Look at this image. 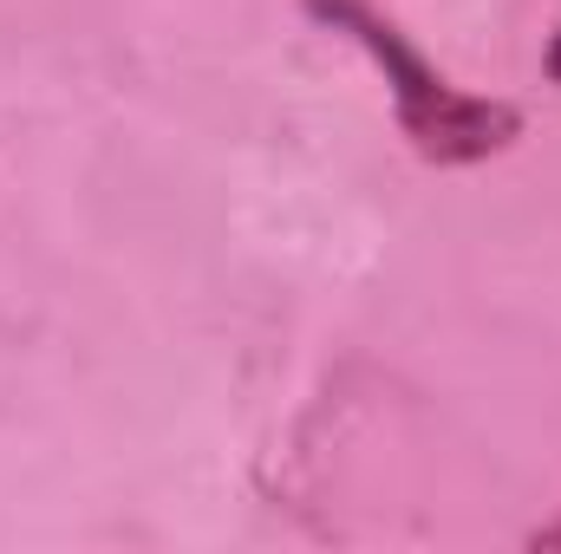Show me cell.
Here are the masks:
<instances>
[{"instance_id":"1","label":"cell","mask_w":561,"mask_h":554,"mask_svg":"<svg viewBox=\"0 0 561 554\" xmlns=\"http://www.w3.org/2000/svg\"><path fill=\"white\" fill-rule=\"evenodd\" d=\"M313 13L340 20V26L386 66L399 125H405V138H412L419 157H431V163H477V157H496V150L516 143V131H523V112H516V105L457 92L444 72H431L419 53L405 46V33L386 26L366 0H313Z\"/></svg>"},{"instance_id":"2","label":"cell","mask_w":561,"mask_h":554,"mask_svg":"<svg viewBox=\"0 0 561 554\" xmlns=\"http://www.w3.org/2000/svg\"><path fill=\"white\" fill-rule=\"evenodd\" d=\"M542 66H549V79L561 85V20H556V39H549V59H542Z\"/></svg>"}]
</instances>
